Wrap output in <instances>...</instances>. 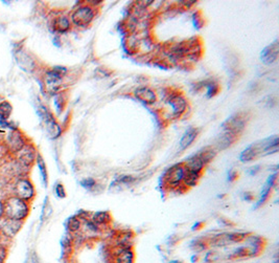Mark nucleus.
Wrapping results in <instances>:
<instances>
[{"mask_svg":"<svg viewBox=\"0 0 279 263\" xmlns=\"http://www.w3.org/2000/svg\"><path fill=\"white\" fill-rule=\"evenodd\" d=\"M62 78L59 74L55 73L54 71H50L47 72L45 75V78H44V82H45V87L46 89L50 93L54 94L55 92L59 91L60 88V84L62 82Z\"/></svg>","mask_w":279,"mask_h":263,"instance_id":"2eb2a0df","label":"nucleus"},{"mask_svg":"<svg viewBox=\"0 0 279 263\" xmlns=\"http://www.w3.org/2000/svg\"><path fill=\"white\" fill-rule=\"evenodd\" d=\"M6 258H8V248L0 244V263H5Z\"/></svg>","mask_w":279,"mask_h":263,"instance_id":"c756f323","label":"nucleus"},{"mask_svg":"<svg viewBox=\"0 0 279 263\" xmlns=\"http://www.w3.org/2000/svg\"><path fill=\"white\" fill-rule=\"evenodd\" d=\"M2 234V227H1V225H0V235Z\"/></svg>","mask_w":279,"mask_h":263,"instance_id":"e433bc0d","label":"nucleus"},{"mask_svg":"<svg viewBox=\"0 0 279 263\" xmlns=\"http://www.w3.org/2000/svg\"><path fill=\"white\" fill-rule=\"evenodd\" d=\"M235 138H236V134L231 133V132H226L225 131V133L222 136H220L217 140V147L221 150L226 149L230 147V145H232L234 143Z\"/></svg>","mask_w":279,"mask_h":263,"instance_id":"4be33fe9","label":"nucleus"},{"mask_svg":"<svg viewBox=\"0 0 279 263\" xmlns=\"http://www.w3.org/2000/svg\"><path fill=\"white\" fill-rule=\"evenodd\" d=\"M95 16V11L91 5H81L71 14V21L76 26H87L92 22Z\"/></svg>","mask_w":279,"mask_h":263,"instance_id":"7ed1b4c3","label":"nucleus"},{"mask_svg":"<svg viewBox=\"0 0 279 263\" xmlns=\"http://www.w3.org/2000/svg\"><path fill=\"white\" fill-rule=\"evenodd\" d=\"M81 219L78 216H72L67 220V229L70 233H75L81 227Z\"/></svg>","mask_w":279,"mask_h":263,"instance_id":"a878e982","label":"nucleus"},{"mask_svg":"<svg viewBox=\"0 0 279 263\" xmlns=\"http://www.w3.org/2000/svg\"><path fill=\"white\" fill-rule=\"evenodd\" d=\"M31 212L30 203L15 195L9 196L3 202V216L6 219L23 223Z\"/></svg>","mask_w":279,"mask_h":263,"instance_id":"f257e3e1","label":"nucleus"},{"mask_svg":"<svg viewBox=\"0 0 279 263\" xmlns=\"http://www.w3.org/2000/svg\"><path fill=\"white\" fill-rule=\"evenodd\" d=\"M201 176H202V173H198V172L185 169L182 185L185 187V188H192V187L198 185V183L201 179Z\"/></svg>","mask_w":279,"mask_h":263,"instance_id":"aec40b11","label":"nucleus"},{"mask_svg":"<svg viewBox=\"0 0 279 263\" xmlns=\"http://www.w3.org/2000/svg\"><path fill=\"white\" fill-rule=\"evenodd\" d=\"M36 163L38 165V168L40 170L41 173V177H42V181H43L44 186L46 187L48 184V173H47V169H46V165L44 163L43 157L41 156V154H37V158H36Z\"/></svg>","mask_w":279,"mask_h":263,"instance_id":"5701e85b","label":"nucleus"},{"mask_svg":"<svg viewBox=\"0 0 279 263\" xmlns=\"http://www.w3.org/2000/svg\"><path fill=\"white\" fill-rule=\"evenodd\" d=\"M54 193H55V195H57L59 198H64V197H66L65 188H64V186H63L61 183L55 185Z\"/></svg>","mask_w":279,"mask_h":263,"instance_id":"cd10ccee","label":"nucleus"},{"mask_svg":"<svg viewBox=\"0 0 279 263\" xmlns=\"http://www.w3.org/2000/svg\"><path fill=\"white\" fill-rule=\"evenodd\" d=\"M18 161L24 168H31L32 165L36 162L38 152L32 145H25L22 150L18 152Z\"/></svg>","mask_w":279,"mask_h":263,"instance_id":"0eeeda50","label":"nucleus"},{"mask_svg":"<svg viewBox=\"0 0 279 263\" xmlns=\"http://www.w3.org/2000/svg\"><path fill=\"white\" fill-rule=\"evenodd\" d=\"M134 95L138 100L145 104H154L156 102V94L149 87H139L134 92Z\"/></svg>","mask_w":279,"mask_h":263,"instance_id":"f3484780","label":"nucleus"},{"mask_svg":"<svg viewBox=\"0 0 279 263\" xmlns=\"http://www.w3.org/2000/svg\"><path fill=\"white\" fill-rule=\"evenodd\" d=\"M185 173V167L183 164L174 165L165 172L164 183L170 188H178L182 185L183 177Z\"/></svg>","mask_w":279,"mask_h":263,"instance_id":"39448f33","label":"nucleus"},{"mask_svg":"<svg viewBox=\"0 0 279 263\" xmlns=\"http://www.w3.org/2000/svg\"><path fill=\"white\" fill-rule=\"evenodd\" d=\"M12 112H13V107L9 102L0 103V120L8 121Z\"/></svg>","mask_w":279,"mask_h":263,"instance_id":"393cba45","label":"nucleus"},{"mask_svg":"<svg viewBox=\"0 0 279 263\" xmlns=\"http://www.w3.org/2000/svg\"><path fill=\"white\" fill-rule=\"evenodd\" d=\"M3 216V203L0 202V217Z\"/></svg>","mask_w":279,"mask_h":263,"instance_id":"72a5a7b5","label":"nucleus"},{"mask_svg":"<svg viewBox=\"0 0 279 263\" xmlns=\"http://www.w3.org/2000/svg\"><path fill=\"white\" fill-rule=\"evenodd\" d=\"M246 123L247 121L243 114H234L223 123L222 128L224 129L226 132L238 134L244 128H245Z\"/></svg>","mask_w":279,"mask_h":263,"instance_id":"423d86ee","label":"nucleus"},{"mask_svg":"<svg viewBox=\"0 0 279 263\" xmlns=\"http://www.w3.org/2000/svg\"><path fill=\"white\" fill-rule=\"evenodd\" d=\"M135 253L133 247L117 246L116 251L112 255V263H134Z\"/></svg>","mask_w":279,"mask_h":263,"instance_id":"6e6552de","label":"nucleus"},{"mask_svg":"<svg viewBox=\"0 0 279 263\" xmlns=\"http://www.w3.org/2000/svg\"><path fill=\"white\" fill-rule=\"evenodd\" d=\"M183 165L186 170H191V171H194L198 173L203 172L204 167L206 166L205 162L203 161V158L200 156L198 152L197 153H194L192 156L188 157L187 160L183 163Z\"/></svg>","mask_w":279,"mask_h":263,"instance_id":"dca6fc26","label":"nucleus"},{"mask_svg":"<svg viewBox=\"0 0 279 263\" xmlns=\"http://www.w3.org/2000/svg\"><path fill=\"white\" fill-rule=\"evenodd\" d=\"M201 225H202V224H201V223L196 224V225H194L192 226V230H194V229H196V230H197V229H199V227H200Z\"/></svg>","mask_w":279,"mask_h":263,"instance_id":"f704fd0d","label":"nucleus"},{"mask_svg":"<svg viewBox=\"0 0 279 263\" xmlns=\"http://www.w3.org/2000/svg\"><path fill=\"white\" fill-rule=\"evenodd\" d=\"M42 119H43L45 125H46V130L48 134L52 138H57L61 135L62 133V129L61 127L58 125V123L54 121V119L52 117V115L47 112V109L42 107Z\"/></svg>","mask_w":279,"mask_h":263,"instance_id":"1a4fd4ad","label":"nucleus"},{"mask_svg":"<svg viewBox=\"0 0 279 263\" xmlns=\"http://www.w3.org/2000/svg\"><path fill=\"white\" fill-rule=\"evenodd\" d=\"M219 92V86L215 83H210V84L207 85V96L208 98H211V96L215 95Z\"/></svg>","mask_w":279,"mask_h":263,"instance_id":"bb28decb","label":"nucleus"},{"mask_svg":"<svg viewBox=\"0 0 279 263\" xmlns=\"http://www.w3.org/2000/svg\"><path fill=\"white\" fill-rule=\"evenodd\" d=\"M252 171L250 172V174L251 175H253V174H256L257 172H259V170H260V166H255V167H253L252 169H251Z\"/></svg>","mask_w":279,"mask_h":263,"instance_id":"473e14b6","label":"nucleus"},{"mask_svg":"<svg viewBox=\"0 0 279 263\" xmlns=\"http://www.w3.org/2000/svg\"><path fill=\"white\" fill-rule=\"evenodd\" d=\"M248 236L245 233H221L214 235L213 237L207 240V244L210 247L219 248L226 247L235 244H240Z\"/></svg>","mask_w":279,"mask_h":263,"instance_id":"f03ea898","label":"nucleus"},{"mask_svg":"<svg viewBox=\"0 0 279 263\" xmlns=\"http://www.w3.org/2000/svg\"><path fill=\"white\" fill-rule=\"evenodd\" d=\"M54 103H55V107H57V110L59 112V113H60V112L62 110V108H63V105L61 103H63L62 102V96L61 95H58L57 98H55V100H54Z\"/></svg>","mask_w":279,"mask_h":263,"instance_id":"7c9ffc66","label":"nucleus"},{"mask_svg":"<svg viewBox=\"0 0 279 263\" xmlns=\"http://www.w3.org/2000/svg\"><path fill=\"white\" fill-rule=\"evenodd\" d=\"M14 192H15L14 195L25 200L27 203L33 200L35 194H36L33 183L27 177H21L18 179L15 184V187H14Z\"/></svg>","mask_w":279,"mask_h":263,"instance_id":"20e7f679","label":"nucleus"},{"mask_svg":"<svg viewBox=\"0 0 279 263\" xmlns=\"http://www.w3.org/2000/svg\"><path fill=\"white\" fill-rule=\"evenodd\" d=\"M236 176H238V174H236V172L235 171H229V173H228V181H230V182H233L234 179L236 178Z\"/></svg>","mask_w":279,"mask_h":263,"instance_id":"2f4dec72","label":"nucleus"},{"mask_svg":"<svg viewBox=\"0 0 279 263\" xmlns=\"http://www.w3.org/2000/svg\"><path fill=\"white\" fill-rule=\"evenodd\" d=\"M198 136V130L196 128H188L179 142V147L181 150H185L194 142Z\"/></svg>","mask_w":279,"mask_h":263,"instance_id":"6ab92c4d","label":"nucleus"},{"mask_svg":"<svg viewBox=\"0 0 279 263\" xmlns=\"http://www.w3.org/2000/svg\"><path fill=\"white\" fill-rule=\"evenodd\" d=\"M52 29L58 33H65L70 29V20L66 16H59L53 19Z\"/></svg>","mask_w":279,"mask_h":263,"instance_id":"412c9836","label":"nucleus"},{"mask_svg":"<svg viewBox=\"0 0 279 263\" xmlns=\"http://www.w3.org/2000/svg\"><path fill=\"white\" fill-rule=\"evenodd\" d=\"M278 40H275L273 43L263 48L261 54V59L264 64H273L278 58Z\"/></svg>","mask_w":279,"mask_h":263,"instance_id":"9b49d317","label":"nucleus"},{"mask_svg":"<svg viewBox=\"0 0 279 263\" xmlns=\"http://www.w3.org/2000/svg\"><path fill=\"white\" fill-rule=\"evenodd\" d=\"M167 105L172 108V112L175 115H179L181 113H183L185 112V109L187 107V102L186 100L179 94H174L170 95L169 100H167Z\"/></svg>","mask_w":279,"mask_h":263,"instance_id":"f8f14e48","label":"nucleus"},{"mask_svg":"<svg viewBox=\"0 0 279 263\" xmlns=\"http://www.w3.org/2000/svg\"><path fill=\"white\" fill-rule=\"evenodd\" d=\"M170 263H183V262L180 261V260H172V261H170Z\"/></svg>","mask_w":279,"mask_h":263,"instance_id":"c9c22d12","label":"nucleus"},{"mask_svg":"<svg viewBox=\"0 0 279 263\" xmlns=\"http://www.w3.org/2000/svg\"><path fill=\"white\" fill-rule=\"evenodd\" d=\"M1 227H2V233L6 237L13 238L20 231L21 227H22V223H21V221L5 218L4 223L1 225Z\"/></svg>","mask_w":279,"mask_h":263,"instance_id":"a211bd4d","label":"nucleus"},{"mask_svg":"<svg viewBox=\"0 0 279 263\" xmlns=\"http://www.w3.org/2000/svg\"><path fill=\"white\" fill-rule=\"evenodd\" d=\"M276 179H277V172L275 171L273 174H271L268 177L266 184L263 185L262 189V192H261V194H260V198H259V200H257L255 207H262L264 203L267 202V199H268V197L270 195V192H271L272 188H273L275 183H276Z\"/></svg>","mask_w":279,"mask_h":263,"instance_id":"ddd939ff","label":"nucleus"},{"mask_svg":"<svg viewBox=\"0 0 279 263\" xmlns=\"http://www.w3.org/2000/svg\"><path fill=\"white\" fill-rule=\"evenodd\" d=\"M80 184H81V186L83 187V188L92 189L96 183H95V181H94L93 178H85V179H83V181Z\"/></svg>","mask_w":279,"mask_h":263,"instance_id":"c85d7f7f","label":"nucleus"},{"mask_svg":"<svg viewBox=\"0 0 279 263\" xmlns=\"http://www.w3.org/2000/svg\"><path fill=\"white\" fill-rule=\"evenodd\" d=\"M8 145H9V148L13 152H15V153H18L20 150H22L23 147L26 145L22 133H21L18 129L11 131V132L9 133Z\"/></svg>","mask_w":279,"mask_h":263,"instance_id":"9d476101","label":"nucleus"},{"mask_svg":"<svg viewBox=\"0 0 279 263\" xmlns=\"http://www.w3.org/2000/svg\"><path fill=\"white\" fill-rule=\"evenodd\" d=\"M91 221L97 226L101 225H106L110 221V215L107 212H96L93 214Z\"/></svg>","mask_w":279,"mask_h":263,"instance_id":"b1692460","label":"nucleus"},{"mask_svg":"<svg viewBox=\"0 0 279 263\" xmlns=\"http://www.w3.org/2000/svg\"><path fill=\"white\" fill-rule=\"evenodd\" d=\"M260 154H262V143L257 142L242 151V153L240 154V161L242 163L252 162Z\"/></svg>","mask_w":279,"mask_h":263,"instance_id":"4468645a","label":"nucleus"}]
</instances>
